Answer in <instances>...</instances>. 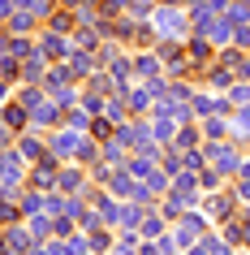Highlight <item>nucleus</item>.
<instances>
[{
    "label": "nucleus",
    "mask_w": 250,
    "mask_h": 255,
    "mask_svg": "<svg viewBox=\"0 0 250 255\" xmlns=\"http://www.w3.org/2000/svg\"><path fill=\"white\" fill-rule=\"evenodd\" d=\"M233 100H237V104H246V100H250V87H246V82H242V87H233Z\"/></svg>",
    "instance_id": "1"
}]
</instances>
